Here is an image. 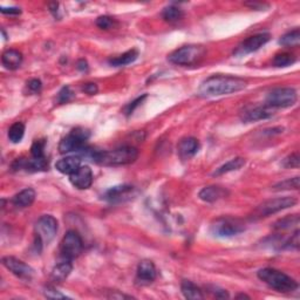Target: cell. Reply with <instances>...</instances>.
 I'll use <instances>...</instances> for the list:
<instances>
[{"label":"cell","instance_id":"obj_16","mask_svg":"<svg viewBox=\"0 0 300 300\" xmlns=\"http://www.w3.org/2000/svg\"><path fill=\"white\" fill-rule=\"evenodd\" d=\"M228 195L229 193L225 188H222V186L218 185H209L201 190L200 194H198V197L203 202H206V203H213V202L220 201L222 198H225Z\"/></svg>","mask_w":300,"mask_h":300},{"label":"cell","instance_id":"obj_26","mask_svg":"<svg viewBox=\"0 0 300 300\" xmlns=\"http://www.w3.org/2000/svg\"><path fill=\"white\" fill-rule=\"evenodd\" d=\"M183 15H184V13H183V11L180 7L174 5L166 7L162 12V18L165 19V21L169 22V24H175V22L182 20Z\"/></svg>","mask_w":300,"mask_h":300},{"label":"cell","instance_id":"obj_20","mask_svg":"<svg viewBox=\"0 0 300 300\" xmlns=\"http://www.w3.org/2000/svg\"><path fill=\"white\" fill-rule=\"evenodd\" d=\"M2 62L4 67L10 69V71H14L21 66L22 54L17 49H7L3 54Z\"/></svg>","mask_w":300,"mask_h":300},{"label":"cell","instance_id":"obj_37","mask_svg":"<svg viewBox=\"0 0 300 300\" xmlns=\"http://www.w3.org/2000/svg\"><path fill=\"white\" fill-rule=\"evenodd\" d=\"M147 97V95L144 94V95H142V96H140V97H138V99H135L134 101H132V102H130L129 104H128V106H126V108H124V113H126V115H131L132 114V112L135 111L136 108H138L140 104H141L142 102H143V100L146 99Z\"/></svg>","mask_w":300,"mask_h":300},{"label":"cell","instance_id":"obj_3","mask_svg":"<svg viewBox=\"0 0 300 300\" xmlns=\"http://www.w3.org/2000/svg\"><path fill=\"white\" fill-rule=\"evenodd\" d=\"M258 278L264 282L266 285L270 286L274 290L282 292V293H288L293 292L298 288V283L293 278L287 276L284 272L276 270L272 267H265L258 271Z\"/></svg>","mask_w":300,"mask_h":300},{"label":"cell","instance_id":"obj_45","mask_svg":"<svg viewBox=\"0 0 300 300\" xmlns=\"http://www.w3.org/2000/svg\"><path fill=\"white\" fill-rule=\"evenodd\" d=\"M236 298H237V299H240V298H247V299H250V297H249V295H247V294H243V293H241V294H238V295H237Z\"/></svg>","mask_w":300,"mask_h":300},{"label":"cell","instance_id":"obj_25","mask_svg":"<svg viewBox=\"0 0 300 300\" xmlns=\"http://www.w3.org/2000/svg\"><path fill=\"white\" fill-rule=\"evenodd\" d=\"M139 58V52L136 49H130L128 52L121 54V56L109 60V64L114 67H121V66H127L132 64Z\"/></svg>","mask_w":300,"mask_h":300},{"label":"cell","instance_id":"obj_1","mask_svg":"<svg viewBox=\"0 0 300 300\" xmlns=\"http://www.w3.org/2000/svg\"><path fill=\"white\" fill-rule=\"evenodd\" d=\"M248 83L238 76L212 75L204 80L198 88V94L203 97L229 95L247 88Z\"/></svg>","mask_w":300,"mask_h":300},{"label":"cell","instance_id":"obj_38","mask_svg":"<svg viewBox=\"0 0 300 300\" xmlns=\"http://www.w3.org/2000/svg\"><path fill=\"white\" fill-rule=\"evenodd\" d=\"M44 294H45V297H47L49 299H66L67 298L65 294L60 293L59 291L56 290V288L52 287V286L46 287L45 291H44Z\"/></svg>","mask_w":300,"mask_h":300},{"label":"cell","instance_id":"obj_31","mask_svg":"<svg viewBox=\"0 0 300 300\" xmlns=\"http://www.w3.org/2000/svg\"><path fill=\"white\" fill-rule=\"evenodd\" d=\"M298 190L299 189V177H293L288 178L283 182H279L278 184L274 186V190Z\"/></svg>","mask_w":300,"mask_h":300},{"label":"cell","instance_id":"obj_23","mask_svg":"<svg viewBox=\"0 0 300 300\" xmlns=\"http://www.w3.org/2000/svg\"><path fill=\"white\" fill-rule=\"evenodd\" d=\"M181 291L186 299L197 300V299L204 298L201 288L197 285H195V284L193 282H190V280H183L181 284Z\"/></svg>","mask_w":300,"mask_h":300},{"label":"cell","instance_id":"obj_34","mask_svg":"<svg viewBox=\"0 0 300 300\" xmlns=\"http://www.w3.org/2000/svg\"><path fill=\"white\" fill-rule=\"evenodd\" d=\"M299 165H300L299 153H293V154L288 155V156L284 158L283 162H282V166L284 167V168H291V169L295 168V169H298Z\"/></svg>","mask_w":300,"mask_h":300},{"label":"cell","instance_id":"obj_28","mask_svg":"<svg viewBox=\"0 0 300 300\" xmlns=\"http://www.w3.org/2000/svg\"><path fill=\"white\" fill-rule=\"evenodd\" d=\"M25 135V124L22 122H15L9 129V140L12 143H19Z\"/></svg>","mask_w":300,"mask_h":300},{"label":"cell","instance_id":"obj_32","mask_svg":"<svg viewBox=\"0 0 300 300\" xmlns=\"http://www.w3.org/2000/svg\"><path fill=\"white\" fill-rule=\"evenodd\" d=\"M95 24L99 29L107 31V30L114 29V27L116 26V21L114 18L109 17V15H101V17L96 19Z\"/></svg>","mask_w":300,"mask_h":300},{"label":"cell","instance_id":"obj_29","mask_svg":"<svg viewBox=\"0 0 300 300\" xmlns=\"http://www.w3.org/2000/svg\"><path fill=\"white\" fill-rule=\"evenodd\" d=\"M297 61L295 57L291 53H279L277 54L274 59V65L276 67H287V66L293 65Z\"/></svg>","mask_w":300,"mask_h":300},{"label":"cell","instance_id":"obj_14","mask_svg":"<svg viewBox=\"0 0 300 300\" xmlns=\"http://www.w3.org/2000/svg\"><path fill=\"white\" fill-rule=\"evenodd\" d=\"M93 180H94L93 171L88 166H81L75 173L69 176V181H71L72 184L80 190L91 188Z\"/></svg>","mask_w":300,"mask_h":300},{"label":"cell","instance_id":"obj_22","mask_svg":"<svg viewBox=\"0 0 300 300\" xmlns=\"http://www.w3.org/2000/svg\"><path fill=\"white\" fill-rule=\"evenodd\" d=\"M134 188L131 185H119V186H113L109 190H107L104 193L103 198L107 201L111 202H116V201H121L123 197H127L129 195Z\"/></svg>","mask_w":300,"mask_h":300},{"label":"cell","instance_id":"obj_42","mask_svg":"<svg viewBox=\"0 0 300 300\" xmlns=\"http://www.w3.org/2000/svg\"><path fill=\"white\" fill-rule=\"evenodd\" d=\"M213 295H215L216 298H220V299H228L229 298V293L225 290H221V288H213L212 291Z\"/></svg>","mask_w":300,"mask_h":300},{"label":"cell","instance_id":"obj_39","mask_svg":"<svg viewBox=\"0 0 300 300\" xmlns=\"http://www.w3.org/2000/svg\"><path fill=\"white\" fill-rule=\"evenodd\" d=\"M27 87H29L30 92L39 93V92L41 91V88H42V84H41L40 80L32 79V80L29 81V84H27Z\"/></svg>","mask_w":300,"mask_h":300},{"label":"cell","instance_id":"obj_33","mask_svg":"<svg viewBox=\"0 0 300 300\" xmlns=\"http://www.w3.org/2000/svg\"><path fill=\"white\" fill-rule=\"evenodd\" d=\"M45 146H46L45 140H38V141L34 142L32 144V147H31V155H32V157H36V158L45 157V153H44Z\"/></svg>","mask_w":300,"mask_h":300},{"label":"cell","instance_id":"obj_27","mask_svg":"<svg viewBox=\"0 0 300 300\" xmlns=\"http://www.w3.org/2000/svg\"><path fill=\"white\" fill-rule=\"evenodd\" d=\"M279 44L284 47H298L300 44V31L299 29H295L293 31H290L286 34L280 38Z\"/></svg>","mask_w":300,"mask_h":300},{"label":"cell","instance_id":"obj_41","mask_svg":"<svg viewBox=\"0 0 300 300\" xmlns=\"http://www.w3.org/2000/svg\"><path fill=\"white\" fill-rule=\"evenodd\" d=\"M0 12L3 14H9V15H18L21 13V10L19 7H0Z\"/></svg>","mask_w":300,"mask_h":300},{"label":"cell","instance_id":"obj_13","mask_svg":"<svg viewBox=\"0 0 300 300\" xmlns=\"http://www.w3.org/2000/svg\"><path fill=\"white\" fill-rule=\"evenodd\" d=\"M157 271L154 263L149 259L141 260L136 271V282L140 285H149L156 279Z\"/></svg>","mask_w":300,"mask_h":300},{"label":"cell","instance_id":"obj_43","mask_svg":"<svg viewBox=\"0 0 300 300\" xmlns=\"http://www.w3.org/2000/svg\"><path fill=\"white\" fill-rule=\"evenodd\" d=\"M247 6H250L252 9H257V10H263L264 7H268L266 4H262V3H247Z\"/></svg>","mask_w":300,"mask_h":300},{"label":"cell","instance_id":"obj_9","mask_svg":"<svg viewBox=\"0 0 300 300\" xmlns=\"http://www.w3.org/2000/svg\"><path fill=\"white\" fill-rule=\"evenodd\" d=\"M84 249L81 236L74 230L68 231L60 243V253L66 260H73L80 256Z\"/></svg>","mask_w":300,"mask_h":300},{"label":"cell","instance_id":"obj_17","mask_svg":"<svg viewBox=\"0 0 300 300\" xmlns=\"http://www.w3.org/2000/svg\"><path fill=\"white\" fill-rule=\"evenodd\" d=\"M178 155L182 159H189L194 157L200 149V142L195 138H185L178 143Z\"/></svg>","mask_w":300,"mask_h":300},{"label":"cell","instance_id":"obj_11","mask_svg":"<svg viewBox=\"0 0 300 300\" xmlns=\"http://www.w3.org/2000/svg\"><path fill=\"white\" fill-rule=\"evenodd\" d=\"M271 36L268 33H258L255 36L249 37L248 39L241 42V44L235 50L236 56H245L260 49L264 45H266L270 41Z\"/></svg>","mask_w":300,"mask_h":300},{"label":"cell","instance_id":"obj_12","mask_svg":"<svg viewBox=\"0 0 300 300\" xmlns=\"http://www.w3.org/2000/svg\"><path fill=\"white\" fill-rule=\"evenodd\" d=\"M3 265L5 266L7 270L12 272L14 276H17L18 278L25 279V280H31L34 275V270L30 265L22 262V260L15 258V257H4L2 259Z\"/></svg>","mask_w":300,"mask_h":300},{"label":"cell","instance_id":"obj_18","mask_svg":"<svg viewBox=\"0 0 300 300\" xmlns=\"http://www.w3.org/2000/svg\"><path fill=\"white\" fill-rule=\"evenodd\" d=\"M81 167V158L79 156H68L59 159L57 162L56 168L58 171H60L61 174L68 175L71 176L72 174L75 173V171Z\"/></svg>","mask_w":300,"mask_h":300},{"label":"cell","instance_id":"obj_44","mask_svg":"<svg viewBox=\"0 0 300 300\" xmlns=\"http://www.w3.org/2000/svg\"><path fill=\"white\" fill-rule=\"evenodd\" d=\"M77 69H79V71H81V72L87 71V69H88L87 62H86L85 60H80L79 62H77Z\"/></svg>","mask_w":300,"mask_h":300},{"label":"cell","instance_id":"obj_8","mask_svg":"<svg viewBox=\"0 0 300 300\" xmlns=\"http://www.w3.org/2000/svg\"><path fill=\"white\" fill-rule=\"evenodd\" d=\"M58 232V221L50 215L39 218L36 223V240L40 249L42 245L49 244Z\"/></svg>","mask_w":300,"mask_h":300},{"label":"cell","instance_id":"obj_6","mask_svg":"<svg viewBox=\"0 0 300 300\" xmlns=\"http://www.w3.org/2000/svg\"><path fill=\"white\" fill-rule=\"evenodd\" d=\"M89 131L84 128H76L71 131V134L62 139L59 144V150L61 154L75 153L77 154L81 149L87 146V140L89 139Z\"/></svg>","mask_w":300,"mask_h":300},{"label":"cell","instance_id":"obj_7","mask_svg":"<svg viewBox=\"0 0 300 300\" xmlns=\"http://www.w3.org/2000/svg\"><path fill=\"white\" fill-rule=\"evenodd\" d=\"M298 94L294 88L283 87L271 91L266 96V103L271 108H288L297 102Z\"/></svg>","mask_w":300,"mask_h":300},{"label":"cell","instance_id":"obj_5","mask_svg":"<svg viewBox=\"0 0 300 300\" xmlns=\"http://www.w3.org/2000/svg\"><path fill=\"white\" fill-rule=\"evenodd\" d=\"M245 230L244 223L237 218L221 217L212 222L210 231L213 236L220 238H230V237L237 236Z\"/></svg>","mask_w":300,"mask_h":300},{"label":"cell","instance_id":"obj_21","mask_svg":"<svg viewBox=\"0 0 300 300\" xmlns=\"http://www.w3.org/2000/svg\"><path fill=\"white\" fill-rule=\"evenodd\" d=\"M34 200H36V192L32 188H26L21 190L20 193L14 195L12 198V203L17 208H29L33 204Z\"/></svg>","mask_w":300,"mask_h":300},{"label":"cell","instance_id":"obj_40","mask_svg":"<svg viewBox=\"0 0 300 300\" xmlns=\"http://www.w3.org/2000/svg\"><path fill=\"white\" fill-rule=\"evenodd\" d=\"M83 91L86 93V94L94 95V94H96L97 91H99V88H97V85H96V84L89 83V84H85V85H84Z\"/></svg>","mask_w":300,"mask_h":300},{"label":"cell","instance_id":"obj_4","mask_svg":"<svg viewBox=\"0 0 300 300\" xmlns=\"http://www.w3.org/2000/svg\"><path fill=\"white\" fill-rule=\"evenodd\" d=\"M205 56L204 47L198 45H188L174 50L168 57V60L174 65L192 66L200 62Z\"/></svg>","mask_w":300,"mask_h":300},{"label":"cell","instance_id":"obj_15","mask_svg":"<svg viewBox=\"0 0 300 300\" xmlns=\"http://www.w3.org/2000/svg\"><path fill=\"white\" fill-rule=\"evenodd\" d=\"M274 115V108L268 107L267 104H264V106L250 107L245 109V111L241 113V120H243L244 122H255V121L270 119Z\"/></svg>","mask_w":300,"mask_h":300},{"label":"cell","instance_id":"obj_24","mask_svg":"<svg viewBox=\"0 0 300 300\" xmlns=\"http://www.w3.org/2000/svg\"><path fill=\"white\" fill-rule=\"evenodd\" d=\"M244 166H245V159L243 157L232 158V159H230L229 162L224 163L223 166H221L218 169H216L215 173H213L212 175L213 176H221V175L231 173V171L239 170L241 167H244Z\"/></svg>","mask_w":300,"mask_h":300},{"label":"cell","instance_id":"obj_30","mask_svg":"<svg viewBox=\"0 0 300 300\" xmlns=\"http://www.w3.org/2000/svg\"><path fill=\"white\" fill-rule=\"evenodd\" d=\"M298 224H299V216L293 215V216L284 217L282 218V220L277 221L274 224V228L276 230H286V229H291L293 225H298Z\"/></svg>","mask_w":300,"mask_h":300},{"label":"cell","instance_id":"obj_19","mask_svg":"<svg viewBox=\"0 0 300 300\" xmlns=\"http://www.w3.org/2000/svg\"><path fill=\"white\" fill-rule=\"evenodd\" d=\"M73 270V264L72 260H64L60 264L56 265L53 267L52 274H50V279L54 283H62L65 282L66 279L68 278V276L71 275V272Z\"/></svg>","mask_w":300,"mask_h":300},{"label":"cell","instance_id":"obj_35","mask_svg":"<svg viewBox=\"0 0 300 300\" xmlns=\"http://www.w3.org/2000/svg\"><path fill=\"white\" fill-rule=\"evenodd\" d=\"M299 230H295V232L292 235L290 238L283 243L284 249H291V250H298L299 249Z\"/></svg>","mask_w":300,"mask_h":300},{"label":"cell","instance_id":"obj_36","mask_svg":"<svg viewBox=\"0 0 300 300\" xmlns=\"http://www.w3.org/2000/svg\"><path fill=\"white\" fill-rule=\"evenodd\" d=\"M74 97V93L69 87H64L58 94V102L59 103H67Z\"/></svg>","mask_w":300,"mask_h":300},{"label":"cell","instance_id":"obj_10","mask_svg":"<svg viewBox=\"0 0 300 300\" xmlns=\"http://www.w3.org/2000/svg\"><path fill=\"white\" fill-rule=\"evenodd\" d=\"M297 204V200L294 197L285 196V197H278L272 198V200L265 201L256 209V216L257 217H267L270 215H274L282 210H285Z\"/></svg>","mask_w":300,"mask_h":300},{"label":"cell","instance_id":"obj_2","mask_svg":"<svg viewBox=\"0 0 300 300\" xmlns=\"http://www.w3.org/2000/svg\"><path fill=\"white\" fill-rule=\"evenodd\" d=\"M139 157V150L135 147L123 146L113 150L99 151L94 157V161L97 165L106 167H118L127 166L134 163Z\"/></svg>","mask_w":300,"mask_h":300}]
</instances>
